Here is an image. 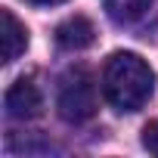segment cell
I'll list each match as a JSON object with an SVG mask.
<instances>
[{
    "label": "cell",
    "instance_id": "cell-8",
    "mask_svg": "<svg viewBox=\"0 0 158 158\" xmlns=\"http://www.w3.org/2000/svg\"><path fill=\"white\" fill-rule=\"evenodd\" d=\"M28 3H34V6H59L65 0H28Z\"/></svg>",
    "mask_w": 158,
    "mask_h": 158
},
{
    "label": "cell",
    "instance_id": "cell-3",
    "mask_svg": "<svg viewBox=\"0 0 158 158\" xmlns=\"http://www.w3.org/2000/svg\"><path fill=\"white\" fill-rule=\"evenodd\" d=\"M3 106H6V115L16 118V121H31V118H40L44 112V96L37 90V84L31 77H19V81L6 90L3 96Z\"/></svg>",
    "mask_w": 158,
    "mask_h": 158
},
{
    "label": "cell",
    "instance_id": "cell-5",
    "mask_svg": "<svg viewBox=\"0 0 158 158\" xmlns=\"http://www.w3.org/2000/svg\"><path fill=\"white\" fill-rule=\"evenodd\" d=\"M0 19H3V62H16L25 47H28V28L13 16V10H0Z\"/></svg>",
    "mask_w": 158,
    "mask_h": 158
},
{
    "label": "cell",
    "instance_id": "cell-2",
    "mask_svg": "<svg viewBox=\"0 0 158 158\" xmlns=\"http://www.w3.org/2000/svg\"><path fill=\"white\" fill-rule=\"evenodd\" d=\"M56 109L65 121L71 124H81L90 121L99 109V90L93 74L84 65H74L59 77V90H56Z\"/></svg>",
    "mask_w": 158,
    "mask_h": 158
},
{
    "label": "cell",
    "instance_id": "cell-1",
    "mask_svg": "<svg viewBox=\"0 0 158 158\" xmlns=\"http://www.w3.org/2000/svg\"><path fill=\"white\" fill-rule=\"evenodd\" d=\"M102 93L118 112H139L155 93V71L136 53H112L102 65Z\"/></svg>",
    "mask_w": 158,
    "mask_h": 158
},
{
    "label": "cell",
    "instance_id": "cell-6",
    "mask_svg": "<svg viewBox=\"0 0 158 158\" xmlns=\"http://www.w3.org/2000/svg\"><path fill=\"white\" fill-rule=\"evenodd\" d=\"M106 3V13L115 19V22H136L139 16H146V10L155 3V0H102Z\"/></svg>",
    "mask_w": 158,
    "mask_h": 158
},
{
    "label": "cell",
    "instance_id": "cell-4",
    "mask_svg": "<svg viewBox=\"0 0 158 158\" xmlns=\"http://www.w3.org/2000/svg\"><path fill=\"white\" fill-rule=\"evenodd\" d=\"M96 40V28L87 16H71L56 28V44L62 50H87Z\"/></svg>",
    "mask_w": 158,
    "mask_h": 158
},
{
    "label": "cell",
    "instance_id": "cell-7",
    "mask_svg": "<svg viewBox=\"0 0 158 158\" xmlns=\"http://www.w3.org/2000/svg\"><path fill=\"white\" fill-rule=\"evenodd\" d=\"M143 146H146L152 155H158V121L146 124V130H143Z\"/></svg>",
    "mask_w": 158,
    "mask_h": 158
}]
</instances>
